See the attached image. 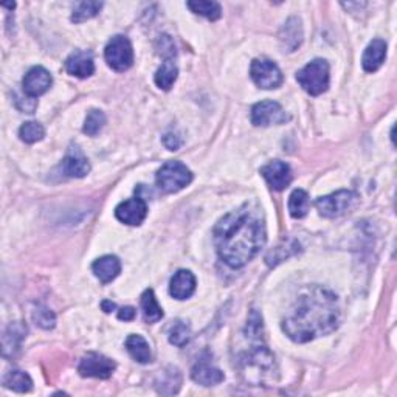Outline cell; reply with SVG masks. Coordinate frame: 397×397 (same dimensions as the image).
<instances>
[{
	"label": "cell",
	"mask_w": 397,
	"mask_h": 397,
	"mask_svg": "<svg viewBox=\"0 0 397 397\" xmlns=\"http://www.w3.org/2000/svg\"><path fill=\"white\" fill-rule=\"evenodd\" d=\"M354 198H355V194L353 191L340 190L337 192H332V194L329 196L318 197L317 201H315V207H317V209L323 218L332 219L346 213L348 209L351 208Z\"/></svg>",
	"instance_id": "obj_8"
},
{
	"label": "cell",
	"mask_w": 397,
	"mask_h": 397,
	"mask_svg": "<svg viewBox=\"0 0 397 397\" xmlns=\"http://www.w3.org/2000/svg\"><path fill=\"white\" fill-rule=\"evenodd\" d=\"M146 214H148V205L143 198L133 197L127 198V201L121 202L118 207L115 208V216L116 219L126 225H140L146 219Z\"/></svg>",
	"instance_id": "obj_11"
},
{
	"label": "cell",
	"mask_w": 397,
	"mask_h": 397,
	"mask_svg": "<svg viewBox=\"0 0 397 397\" xmlns=\"http://www.w3.org/2000/svg\"><path fill=\"white\" fill-rule=\"evenodd\" d=\"M142 309L146 323L153 324L163 318V309L160 307L159 301H157L153 289L144 290V294L142 295Z\"/></svg>",
	"instance_id": "obj_23"
},
{
	"label": "cell",
	"mask_w": 397,
	"mask_h": 397,
	"mask_svg": "<svg viewBox=\"0 0 397 397\" xmlns=\"http://www.w3.org/2000/svg\"><path fill=\"white\" fill-rule=\"evenodd\" d=\"M101 307H103V311L106 312V313H110L114 311V309L116 307L112 301H103V305H101Z\"/></svg>",
	"instance_id": "obj_37"
},
{
	"label": "cell",
	"mask_w": 397,
	"mask_h": 397,
	"mask_svg": "<svg viewBox=\"0 0 397 397\" xmlns=\"http://www.w3.org/2000/svg\"><path fill=\"white\" fill-rule=\"evenodd\" d=\"M191 377L196 383L203 385V387H214V385L224 382L225 379L224 372L207 360L197 361V363L192 366Z\"/></svg>",
	"instance_id": "obj_16"
},
{
	"label": "cell",
	"mask_w": 397,
	"mask_h": 397,
	"mask_svg": "<svg viewBox=\"0 0 397 397\" xmlns=\"http://www.w3.org/2000/svg\"><path fill=\"white\" fill-rule=\"evenodd\" d=\"M191 340V329L183 321H177L169 331V343L177 348H183Z\"/></svg>",
	"instance_id": "obj_31"
},
{
	"label": "cell",
	"mask_w": 397,
	"mask_h": 397,
	"mask_svg": "<svg viewBox=\"0 0 397 397\" xmlns=\"http://www.w3.org/2000/svg\"><path fill=\"white\" fill-rule=\"evenodd\" d=\"M3 385L16 393H28L33 388L31 377L23 371H10L3 379Z\"/></svg>",
	"instance_id": "obj_26"
},
{
	"label": "cell",
	"mask_w": 397,
	"mask_h": 397,
	"mask_svg": "<svg viewBox=\"0 0 397 397\" xmlns=\"http://www.w3.org/2000/svg\"><path fill=\"white\" fill-rule=\"evenodd\" d=\"M115 361L98 353H89L79 361L78 372L83 377L109 379L115 371Z\"/></svg>",
	"instance_id": "obj_9"
},
{
	"label": "cell",
	"mask_w": 397,
	"mask_h": 397,
	"mask_svg": "<svg viewBox=\"0 0 397 397\" xmlns=\"http://www.w3.org/2000/svg\"><path fill=\"white\" fill-rule=\"evenodd\" d=\"M301 40H303L301 22L295 19V17H292V19H289L284 23V28L281 33V42L289 51H294L296 50V47H300Z\"/></svg>",
	"instance_id": "obj_22"
},
{
	"label": "cell",
	"mask_w": 397,
	"mask_h": 397,
	"mask_svg": "<svg viewBox=\"0 0 397 397\" xmlns=\"http://www.w3.org/2000/svg\"><path fill=\"white\" fill-rule=\"evenodd\" d=\"M66 70L68 75L77 78H89L95 72V62L90 51L77 50L67 57Z\"/></svg>",
	"instance_id": "obj_14"
},
{
	"label": "cell",
	"mask_w": 397,
	"mask_h": 397,
	"mask_svg": "<svg viewBox=\"0 0 397 397\" xmlns=\"http://www.w3.org/2000/svg\"><path fill=\"white\" fill-rule=\"evenodd\" d=\"M92 270L95 273V277L99 279L101 283H110L120 275L121 272V262L116 256L112 255H106L103 258L97 259L92 264Z\"/></svg>",
	"instance_id": "obj_19"
},
{
	"label": "cell",
	"mask_w": 397,
	"mask_h": 397,
	"mask_svg": "<svg viewBox=\"0 0 397 397\" xmlns=\"http://www.w3.org/2000/svg\"><path fill=\"white\" fill-rule=\"evenodd\" d=\"M51 83H53V79H51L49 70L38 66L28 70V73L22 81V87L27 97L38 98L40 95H44V93L50 89Z\"/></svg>",
	"instance_id": "obj_12"
},
{
	"label": "cell",
	"mask_w": 397,
	"mask_h": 397,
	"mask_svg": "<svg viewBox=\"0 0 397 397\" xmlns=\"http://www.w3.org/2000/svg\"><path fill=\"white\" fill-rule=\"evenodd\" d=\"M104 57L110 68L115 72H126L133 64V49L126 36H115L109 40L104 50Z\"/></svg>",
	"instance_id": "obj_6"
},
{
	"label": "cell",
	"mask_w": 397,
	"mask_h": 397,
	"mask_svg": "<svg viewBox=\"0 0 397 397\" xmlns=\"http://www.w3.org/2000/svg\"><path fill=\"white\" fill-rule=\"evenodd\" d=\"M104 125H106V115H104L101 110H90L89 115L86 116L84 121V127L83 131L84 133L90 137H95L99 133V131L103 129Z\"/></svg>",
	"instance_id": "obj_30"
},
{
	"label": "cell",
	"mask_w": 397,
	"mask_h": 397,
	"mask_svg": "<svg viewBox=\"0 0 397 397\" xmlns=\"http://www.w3.org/2000/svg\"><path fill=\"white\" fill-rule=\"evenodd\" d=\"M157 185L165 192H177L188 186L192 180V172L180 162H168L157 172Z\"/></svg>",
	"instance_id": "obj_5"
},
{
	"label": "cell",
	"mask_w": 397,
	"mask_h": 397,
	"mask_svg": "<svg viewBox=\"0 0 397 397\" xmlns=\"http://www.w3.org/2000/svg\"><path fill=\"white\" fill-rule=\"evenodd\" d=\"M188 8L209 21H218L222 16V8L218 2H188Z\"/></svg>",
	"instance_id": "obj_28"
},
{
	"label": "cell",
	"mask_w": 397,
	"mask_h": 397,
	"mask_svg": "<svg viewBox=\"0 0 397 397\" xmlns=\"http://www.w3.org/2000/svg\"><path fill=\"white\" fill-rule=\"evenodd\" d=\"M196 290V277L190 270H179L169 284V294L176 300H186Z\"/></svg>",
	"instance_id": "obj_18"
},
{
	"label": "cell",
	"mask_w": 397,
	"mask_h": 397,
	"mask_svg": "<svg viewBox=\"0 0 397 397\" xmlns=\"http://www.w3.org/2000/svg\"><path fill=\"white\" fill-rule=\"evenodd\" d=\"M126 349H127V353L132 355V359L137 360L138 363H149L151 359H153V353H151L149 343L146 342L142 335L132 334L127 337Z\"/></svg>",
	"instance_id": "obj_21"
},
{
	"label": "cell",
	"mask_w": 397,
	"mask_h": 397,
	"mask_svg": "<svg viewBox=\"0 0 397 397\" xmlns=\"http://www.w3.org/2000/svg\"><path fill=\"white\" fill-rule=\"evenodd\" d=\"M159 53L163 56V57H166V61H171V57L176 56V47H174L172 44V40L169 36H162L160 40H159Z\"/></svg>",
	"instance_id": "obj_33"
},
{
	"label": "cell",
	"mask_w": 397,
	"mask_h": 397,
	"mask_svg": "<svg viewBox=\"0 0 397 397\" xmlns=\"http://www.w3.org/2000/svg\"><path fill=\"white\" fill-rule=\"evenodd\" d=\"M176 376H179V372L177 371H172V372H166V377L165 379H162V385L159 387V391L162 393L163 391V388L165 387H171V391H172V394L174 393H177L179 391V388H176V387H172V383H176V385H179L180 387V381H177V382H174V377Z\"/></svg>",
	"instance_id": "obj_35"
},
{
	"label": "cell",
	"mask_w": 397,
	"mask_h": 397,
	"mask_svg": "<svg viewBox=\"0 0 397 397\" xmlns=\"http://www.w3.org/2000/svg\"><path fill=\"white\" fill-rule=\"evenodd\" d=\"M33 320H34V323L42 329H51V328H55V324H56L55 313L44 306H38L36 309H34Z\"/></svg>",
	"instance_id": "obj_32"
},
{
	"label": "cell",
	"mask_w": 397,
	"mask_h": 397,
	"mask_svg": "<svg viewBox=\"0 0 397 397\" xmlns=\"http://www.w3.org/2000/svg\"><path fill=\"white\" fill-rule=\"evenodd\" d=\"M296 81L309 95H321L329 87V64L324 60H313L296 73Z\"/></svg>",
	"instance_id": "obj_4"
},
{
	"label": "cell",
	"mask_w": 397,
	"mask_h": 397,
	"mask_svg": "<svg viewBox=\"0 0 397 397\" xmlns=\"http://www.w3.org/2000/svg\"><path fill=\"white\" fill-rule=\"evenodd\" d=\"M264 218L255 202H245L224 216L214 227V245L219 258L231 268L248 264L264 247Z\"/></svg>",
	"instance_id": "obj_1"
},
{
	"label": "cell",
	"mask_w": 397,
	"mask_h": 397,
	"mask_svg": "<svg viewBox=\"0 0 397 397\" xmlns=\"http://www.w3.org/2000/svg\"><path fill=\"white\" fill-rule=\"evenodd\" d=\"M311 201L305 190H295L289 197V212L295 219H303L309 212Z\"/></svg>",
	"instance_id": "obj_24"
},
{
	"label": "cell",
	"mask_w": 397,
	"mask_h": 397,
	"mask_svg": "<svg viewBox=\"0 0 397 397\" xmlns=\"http://www.w3.org/2000/svg\"><path fill=\"white\" fill-rule=\"evenodd\" d=\"M262 177L267 180V183L270 185V188L275 191H283L287 188L292 182V171L290 166L284 162H270L268 165L261 168Z\"/></svg>",
	"instance_id": "obj_13"
},
{
	"label": "cell",
	"mask_w": 397,
	"mask_h": 397,
	"mask_svg": "<svg viewBox=\"0 0 397 397\" xmlns=\"http://www.w3.org/2000/svg\"><path fill=\"white\" fill-rule=\"evenodd\" d=\"M387 57V42L382 39H374L366 47L363 57H361V66L368 73L377 72L382 67Z\"/></svg>",
	"instance_id": "obj_17"
},
{
	"label": "cell",
	"mask_w": 397,
	"mask_h": 397,
	"mask_svg": "<svg viewBox=\"0 0 397 397\" xmlns=\"http://www.w3.org/2000/svg\"><path fill=\"white\" fill-rule=\"evenodd\" d=\"M250 77H252L253 83L264 90L278 89L283 84L284 77L283 72L279 70L275 62L266 57L261 60H255L250 67Z\"/></svg>",
	"instance_id": "obj_7"
},
{
	"label": "cell",
	"mask_w": 397,
	"mask_h": 397,
	"mask_svg": "<svg viewBox=\"0 0 397 397\" xmlns=\"http://www.w3.org/2000/svg\"><path fill=\"white\" fill-rule=\"evenodd\" d=\"M2 7H5V8H14L16 3H2Z\"/></svg>",
	"instance_id": "obj_38"
},
{
	"label": "cell",
	"mask_w": 397,
	"mask_h": 397,
	"mask_svg": "<svg viewBox=\"0 0 397 397\" xmlns=\"http://www.w3.org/2000/svg\"><path fill=\"white\" fill-rule=\"evenodd\" d=\"M45 136V129L42 127V125L38 121H27L23 123L19 129V137L22 142H25L28 144L31 143H36L39 140H42Z\"/></svg>",
	"instance_id": "obj_27"
},
{
	"label": "cell",
	"mask_w": 397,
	"mask_h": 397,
	"mask_svg": "<svg viewBox=\"0 0 397 397\" xmlns=\"http://www.w3.org/2000/svg\"><path fill=\"white\" fill-rule=\"evenodd\" d=\"M103 8L101 2H81L77 8L73 10L72 21L75 23H81L95 17Z\"/></svg>",
	"instance_id": "obj_29"
},
{
	"label": "cell",
	"mask_w": 397,
	"mask_h": 397,
	"mask_svg": "<svg viewBox=\"0 0 397 397\" xmlns=\"http://www.w3.org/2000/svg\"><path fill=\"white\" fill-rule=\"evenodd\" d=\"M27 334V328L21 323L11 324L3 334V357H14L16 351H19L21 343Z\"/></svg>",
	"instance_id": "obj_20"
},
{
	"label": "cell",
	"mask_w": 397,
	"mask_h": 397,
	"mask_svg": "<svg viewBox=\"0 0 397 397\" xmlns=\"http://www.w3.org/2000/svg\"><path fill=\"white\" fill-rule=\"evenodd\" d=\"M289 121V115L284 112L281 104L277 101H261L252 109V123L255 126H272L283 125Z\"/></svg>",
	"instance_id": "obj_10"
},
{
	"label": "cell",
	"mask_w": 397,
	"mask_h": 397,
	"mask_svg": "<svg viewBox=\"0 0 397 397\" xmlns=\"http://www.w3.org/2000/svg\"><path fill=\"white\" fill-rule=\"evenodd\" d=\"M239 371L245 382L255 387H272L278 381V366L275 355L264 343L253 344L239 357Z\"/></svg>",
	"instance_id": "obj_3"
},
{
	"label": "cell",
	"mask_w": 397,
	"mask_h": 397,
	"mask_svg": "<svg viewBox=\"0 0 397 397\" xmlns=\"http://www.w3.org/2000/svg\"><path fill=\"white\" fill-rule=\"evenodd\" d=\"M163 144H165L169 151H177L180 146H182V138H180L177 133L168 132L166 136L163 137Z\"/></svg>",
	"instance_id": "obj_34"
},
{
	"label": "cell",
	"mask_w": 397,
	"mask_h": 397,
	"mask_svg": "<svg viewBox=\"0 0 397 397\" xmlns=\"http://www.w3.org/2000/svg\"><path fill=\"white\" fill-rule=\"evenodd\" d=\"M179 70L172 61H165L155 73V84L162 90H169L177 79Z\"/></svg>",
	"instance_id": "obj_25"
},
{
	"label": "cell",
	"mask_w": 397,
	"mask_h": 397,
	"mask_svg": "<svg viewBox=\"0 0 397 397\" xmlns=\"http://www.w3.org/2000/svg\"><path fill=\"white\" fill-rule=\"evenodd\" d=\"M340 323V306L334 292L311 285L296 298L283 320V331L295 343H307L334 332Z\"/></svg>",
	"instance_id": "obj_2"
},
{
	"label": "cell",
	"mask_w": 397,
	"mask_h": 397,
	"mask_svg": "<svg viewBox=\"0 0 397 397\" xmlns=\"http://www.w3.org/2000/svg\"><path fill=\"white\" fill-rule=\"evenodd\" d=\"M62 169L66 176L81 179L90 172V163L87 160V157L81 153V149L75 146V148L68 149L66 159L62 160Z\"/></svg>",
	"instance_id": "obj_15"
},
{
	"label": "cell",
	"mask_w": 397,
	"mask_h": 397,
	"mask_svg": "<svg viewBox=\"0 0 397 397\" xmlns=\"http://www.w3.org/2000/svg\"><path fill=\"white\" fill-rule=\"evenodd\" d=\"M118 318L125 320V321H132L136 318V309L127 306V307H121L118 311Z\"/></svg>",
	"instance_id": "obj_36"
}]
</instances>
